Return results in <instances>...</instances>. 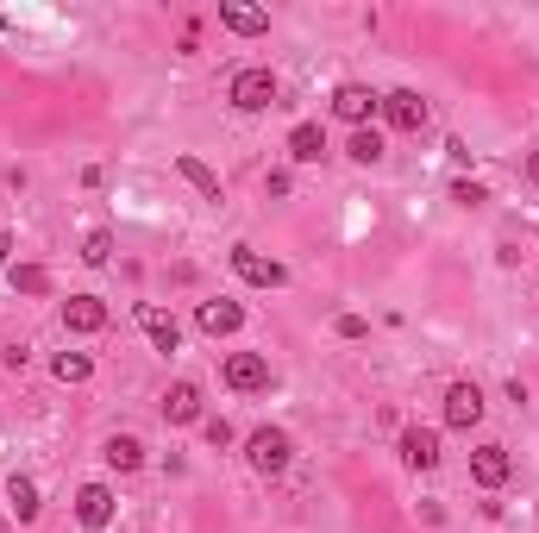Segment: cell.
Returning a JSON list of instances; mask_svg holds the SVG:
<instances>
[{"mask_svg":"<svg viewBox=\"0 0 539 533\" xmlns=\"http://www.w3.org/2000/svg\"><path fill=\"white\" fill-rule=\"evenodd\" d=\"M245 458H251L257 477H283L289 458H295V439H289L283 427H257V433L245 439Z\"/></svg>","mask_w":539,"mask_h":533,"instance_id":"cell-1","label":"cell"},{"mask_svg":"<svg viewBox=\"0 0 539 533\" xmlns=\"http://www.w3.org/2000/svg\"><path fill=\"white\" fill-rule=\"evenodd\" d=\"M226 101L239 113H264V107H276V76L270 69H239L232 88H226Z\"/></svg>","mask_w":539,"mask_h":533,"instance_id":"cell-2","label":"cell"},{"mask_svg":"<svg viewBox=\"0 0 539 533\" xmlns=\"http://www.w3.org/2000/svg\"><path fill=\"white\" fill-rule=\"evenodd\" d=\"M333 113L345 126H370V113H383V95H370L364 82H339V95H333Z\"/></svg>","mask_w":539,"mask_h":533,"instance_id":"cell-3","label":"cell"},{"mask_svg":"<svg viewBox=\"0 0 539 533\" xmlns=\"http://www.w3.org/2000/svg\"><path fill=\"white\" fill-rule=\"evenodd\" d=\"M232 270H239L251 289H283V283H289V270L276 264V258H257L251 245H239V251H232Z\"/></svg>","mask_w":539,"mask_h":533,"instance_id":"cell-4","label":"cell"},{"mask_svg":"<svg viewBox=\"0 0 539 533\" xmlns=\"http://www.w3.org/2000/svg\"><path fill=\"white\" fill-rule=\"evenodd\" d=\"M383 120L395 132H420V126H427V101H420L414 88H389V95H383Z\"/></svg>","mask_w":539,"mask_h":533,"instance_id":"cell-5","label":"cell"},{"mask_svg":"<svg viewBox=\"0 0 539 533\" xmlns=\"http://www.w3.org/2000/svg\"><path fill=\"white\" fill-rule=\"evenodd\" d=\"M483 421V389L477 383H452L445 389V427H477Z\"/></svg>","mask_w":539,"mask_h":533,"instance_id":"cell-6","label":"cell"},{"mask_svg":"<svg viewBox=\"0 0 539 533\" xmlns=\"http://www.w3.org/2000/svg\"><path fill=\"white\" fill-rule=\"evenodd\" d=\"M63 327L69 333H101L107 327V301L101 295H69L63 301Z\"/></svg>","mask_w":539,"mask_h":533,"instance_id":"cell-7","label":"cell"},{"mask_svg":"<svg viewBox=\"0 0 539 533\" xmlns=\"http://www.w3.org/2000/svg\"><path fill=\"white\" fill-rule=\"evenodd\" d=\"M508 471H514L508 446H477V452H471V477L483 483V490H502V483H508Z\"/></svg>","mask_w":539,"mask_h":533,"instance_id":"cell-8","label":"cell"},{"mask_svg":"<svg viewBox=\"0 0 539 533\" xmlns=\"http://www.w3.org/2000/svg\"><path fill=\"white\" fill-rule=\"evenodd\" d=\"M226 383H232V389H245V396H251V389H264V383H270V358H257V352H232V358H226Z\"/></svg>","mask_w":539,"mask_h":533,"instance_id":"cell-9","label":"cell"},{"mask_svg":"<svg viewBox=\"0 0 539 533\" xmlns=\"http://www.w3.org/2000/svg\"><path fill=\"white\" fill-rule=\"evenodd\" d=\"M402 465L408 471H433L439 465V433L433 427H408L402 433Z\"/></svg>","mask_w":539,"mask_h":533,"instance_id":"cell-10","label":"cell"},{"mask_svg":"<svg viewBox=\"0 0 539 533\" xmlns=\"http://www.w3.org/2000/svg\"><path fill=\"white\" fill-rule=\"evenodd\" d=\"M76 521L82 527H107L113 521V490H107V483H82V496H76Z\"/></svg>","mask_w":539,"mask_h":533,"instance_id":"cell-11","label":"cell"},{"mask_svg":"<svg viewBox=\"0 0 539 533\" xmlns=\"http://www.w3.org/2000/svg\"><path fill=\"white\" fill-rule=\"evenodd\" d=\"M220 26L239 32V38H257V32H270V13H264V7H239V0H226V7H220Z\"/></svg>","mask_w":539,"mask_h":533,"instance_id":"cell-12","label":"cell"},{"mask_svg":"<svg viewBox=\"0 0 539 533\" xmlns=\"http://www.w3.org/2000/svg\"><path fill=\"white\" fill-rule=\"evenodd\" d=\"M138 327L151 333V345H157V352H176V345H182V327H176V320L163 314V308H151V301L138 308Z\"/></svg>","mask_w":539,"mask_h":533,"instance_id":"cell-13","label":"cell"},{"mask_svg":"<svg viewBox=\"0 0 539 533\" xmlns=\"http://www.w3.org/2000/svg\"><path fill=\"white\" fill-rule=\"evenodd\" d=\"M245 327V308H239V301H201V333H239Z\"/></svg>","mask_w":539,"mask_h":533,"instance_id":"cell-14","label":"cell"},{"mask_svg":"<svg viewBox=\"0 0 539 533\" xmlns=\"http://www.w3.org/2000/svg\"><path fill=\"white\" fill-rule=\"evenodd\" d=\"M163 414H170L176 427L201 421V389H195V383H170V396H163Z\"/></svg>","mask_w":539,"mask_h":533,"instance_id":"cell-15","label":"cell"},{"mask_svg":"<svg viewBox=\"0 0 539 533\" xmlns=\"http://www.w3.org/2000/svg\"><path fill=\"white\" fill-rule=\"evenodd\" d=\"M289 157H295V164H320V157H326V132L320 126H295L289 132Z\"/></svg>","mask_w":539,"mask_h":533,"instance_id":"cell-16","label":"cell"},{"mask_svg":"<svg viewBox=\"0 0 539 533\" xmlns=\"http://www.w3.org/2000/svg\"><path fill=\"white\" fill-rule=\"evenodd\" d=\"M107 465H113V471H138V465H145V446H138L132 433H113V439H107Z\"/></svg>","mask_w":539,"mask_h":533,"instance_id":"cell-17","label":"cell"},{"mask_svg":"<svg viewBox=\"0 0 539 533\" xmlns=\"http://www.w3.org/2000/svg\"><path fill=\"white\" fill-rule=\"evenodd\" d=\"M176 170H182V182H195V189H201L207 201H220V176L207 170L201 157H189V151H182V157H176Z\"/></svg>","mask_w":539,"mask_h":533,"instance_id":"cell-18","label":"cell"},{"mask_svg":"<svg viewBox=\"0 0 539 533\" xmlns=\"http://www.w3.org/2000/svg\"><path fill=\"white\" fill-rule=\"evenodd\" d=\"M7 502H13V515H19V521H38V508H44L32 477H13V483H7Z\"/></svg>","mask_w":539,"mask_h":533,"instance_id":"cell-19","label":"cell"},{"mask_svg":"<svg viewBox=\"0 0 539 533\" xmlns=\"http://www.w3.org/2000/svg\"><path fill=\"white\" fill-rule=\"evenodd\" d=\"M351 157H358V164H377V157H383V132L377 126H358V132H351V145H345Z\"/></svg>","mask_w":539,"mask_h":533,"instance_id":"cell-20","label":"cell"},{"mask_svg":"<svg viewBox=\"0 0 539 533\" xmlns=\"http://www.w3.org/2000/svg\"><path fill=\"white\" fill-rule=\"evenodd\" d=\"M51 370H57V383H88V377H95V364H88V352H63Z\"/></svg>","mask_w":539,"mask_h":533,"instance_id":"cell-21","label":"cell"},{"mask_svg":"<svg viewBox=\"0 0 539 533\" xmlns=\"http://www.w3.org/2000/svg\"><path fill=\"white\" fill-rule=\"evenodd\" d=\"M13 289L19 295H44V289H51V276H44V264H13Z\"/></svg>","mask_w":539,"mask_h":533,"instance_id":"cell-22","label":"cell"},{"mask_svg":"<svg viewBox=\"0 0 539 533\" xmlns=\"http://www.w3.org/2000/svg\"><path fill=\"white\" fill-rule=\"evenodd\" d=\"M107 258H113V233H107V226H95V233L82 239V264H107Z\"/></svg>","mask_w":539,"mask_h":533,"instance_id":"cell-23","label":"cell"},{"mask_svg":"<svg viewBox=\"0 0 539 533\" xmlns=\"http://www.w3.org/2000/svg\"><path fill=\"white\" fill-rule=\"evenodd\" d=\"M452 201H458V207H483L489 189H483V182H452Z\"/></svg>","mask_w":539,"mask_h":533,"instance_id":"cell-24","label":"cell"},{"mask_svg":"<svg viewBox=\"0 0 539 533\" xmlns=\"http://www.w3.org/2000/svg\"><path fill=\"white\" fill-rule=\"evenodd\" d=\"M201 433H207V446H232V427H226V421H207Z\"/></svg>","mask_w":539,"mask_h":533,"instance_id":"cell-25","label":"cell"},{"mask_svg":"<svg viewBox=\"0 0 539 533\" xmlns=\"http://www.w3.org/2000/svg\"><path fill=\"white\" fill-rule=\"evenodd\" d=\"M339 339H364V320L358 314H339Z\"/></svg>","mask_w":539,"mask_h":533,"instance_id":"cell-26","label":"cell"},{"mask_svg":"<svg viewBox=\"0 0 539 533\" xmlns=\"http://www.w3.org/2000/svg\"><path fill=\"white\" fill-rule=\"evenodd\" d=\"M7 251H13V239H7V233H0V270H7Z\"/></svg>","mask_w":539,"mask_h":533,"instance_id":"cell-27","label":"cell"},{"mask_svg":"<svg viewBox=\"0 0 539 533\" xmlns=\"http://www.w3.org/2000/svg\"><path fill=\"white\" fill-rule=\"evenodd\" d=\"M527 176H533V182H539V151H533V157H527Z\"/></svg>","mask_w":539,"mask_h":533,"instance_id":"cell-28","label":"cell"},{"mask_svg":"<svg viewBox=\"0 0 539 533\" xmlns=\"http://www.w3.org/2000/svg\"><path fill=\"white\" fill-rule=\"evenodd\" d=\"M0 533H7V521H0Z\"/></svg>","mask_w":539,"mask_h":533,"instance_id":"cell-29","label":"cell"}]
</instances>
